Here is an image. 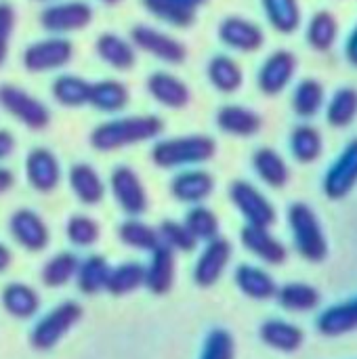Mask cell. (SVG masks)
I'll use <instances>...</instances> for the list:
<instances>
[{"instance_id": "obj_28", "label": "cell", "mask_w": 357, "mask_h": 359, "mask_svg": "<svg viewBox=\"0 0 357 359\" xmlns=\"http://www.w3.org/2000/svg\"><path fill=\"white\" fill-rule=\"evenodd\" d=\"M318 330L324 337H341L357 330V299L328 307L318 318Z\"/></svg>"}, {"instance_id": "obj_22", "label": "cell", "mask_w": 357, "mask_h": 359, "mask_svg": "<svg viewBox=\"0 0 357 359\" xmlns=\"http://www.w3.org/2000/svg\"><path fill=\"white\" fill-rule=\"evenodd\" d=\"M217 126L234 137H252L261 130L263 118L242 105H225L217 111Z\"/></svg>"}, {"instance_id": "obj_37", "label": "cell", "mask_w": 357, "mask_h": 359, "mask_svg": "<svg viewBox=\"0 0 357 359\" xmlns=\"http://www.w3.org/2000/svg\"><path fill=\"white\" fill-rule=\"evenodd\" d=\"M290 149L299 162H303V164L316 162L324 149V141H322L320 130L316 126H309V124L297 126L290 135Z\"/></svg>"}, {"instance_id": "obj_25", "label": "cell", "mask_w": 357, "mask_h": 359, "mask_svg": "<svg viewBox=\"0 0 357 359\" xmlns=\"http://www.w3.org/2000/svg\"><path fill=\"white\" fill-rule=\"evenodd\" d=\"M0 301H2L4 311L8 316L17 318V320H29L40 309V297H38V292L32 286L19 284V282L8 284L2 290V294H0Z\"/></svg>"}, {"instance_id": "obj_49", "label": "cell", "mask_w": 357, "mask_h": 359, "mask_svg": "<svg viewBox=\"0 0 357 359\" xmlns=\"http://www.w3.org/2000/svg\"><path fill=\"white\" fill-rule=\"evenodd\" d=\"M345 53H347V59L353 63L357 67V25L356 29L351 32V36H349V40H347V48H345Z\"/></svg>"}, {"instance_id": "obj_50", "label": "cell", "mask_w": 357, "mask_h": 359, "mask_svg": "<svg viewBox=\"0 0 357 359\" xmlns=\"http://www.w3.org/2000/svg\"><path fill=\"white\" fill-rule=\"evenodd\" d=\"M15 183V177L8 168H0V194H6Z\"/></svg>"}, {"instance_id": "obj_1", "label": "cell", "mask_w": 357, "mask_h": 359, "mask_svg": "<svg viewBox=\"0 0 357 359\" xmlns=\"http://www.w3.org/2000/svg\"><path fill=\"white\" fill-rule=\"evenodd\" d=\"M164 130L158 116H126L101 122L90 133V145L97 151H114L156 139Z\"/></svg>"}, {"instance_id": "obj_51", "label": "cell", "mask_w": 357, "mask_h": 359, "mask_svg": "<svg viewBox=\"0 0 357 359\" xmlns=\"http://www.w3.org/2000/svg\"><path fill=\"white\" fill-rule=\"evenodd\" d=\"M11 265V252L4 244H0V273Z\"/></svg>"}, {"instance_id": "obj_12", "label": "cell", "mask_w": 357, "mask_h": 359, "mask_svg": "<svg viewBox=\"0 0 357 359\" xmlns=\"http://www.w3.org/2000/svg\"><path fill=\"white\" fill-rule=\"evenodd\" d=\"M8 229H11L13 240L29 252H40L48 246V240H50L48 227L44 219L29 208L15 210L11 215Z\"/></svg>"}, {"instance_id": "obj_21", "label": "cell", "mask_w": 357, "mask_h": 359, "mask_svg": "<svg viewBox=\"0 0 357 359\" xmlns=\"http://www.w3.org/2000/svg\"><path fill=\"white\" fill-rule=\"evenodd\" d=\"M95 50L103 63L120 72H128L137 63V50L133 42L124 40L122 36L114 32H103L95 42Z\"/></svg>"}, {"instance_id": "obj_48", "label": "cell", "mask_w": 357, "mask_h": 359, "mask_svg": "<svg viewBox=\"0 0 357 359\" xmlns=\"http://www.w3.org/2000/svg\"><path fill=\"white\" fill-rule=\"evenodd\" d=\"M15 149V139L8 130H0V162L8 158Z\"/></svg>"}, {"instance_id": "obj_47", "label": "cell", "mask_w": 357, "mask_h": 359, "mask_svg": "<svg viewBox=\"0 0 357 359\" xmlns=\"http://www.w3.org/2000/svg\"><path fill=\"white\" fill-rule=\"evenodd\" d=\"M15 8L8 2H0V65L8 57V46L15 29Z\"/></svg>"}, {"instance_id": "obj_27", "label": "cell", "mask_w": 357, "mask_h": 359, "mask_svg": "<svg viewBox=\"0 0 357 359\" xmlns=\"http://www.w3.org/2000/svg\"><path fill=\"white\" fill-rule=\"evenodd\" d=\"M252 166L257 175L274 189H282L290 181V168L286 160L271 147H261L252 156Z\"/></svg>"}, {"instance_id": "obj_52", "label": "cell", "mask_w": 357, "mask_h": 359, "mask_svg": "<svg viewBox=\"0 0 357 359\" xmlns=\"http://www.w3.org/2000/svg\"><path fill=\"white\" fill-rule=\"evenodd\" d=\"M175 2H181V4H185V6H189V8H196V11H198V6H202L206 0H175Z\"/></svg>"}, {"instance_id": "obj_8", "label": "cell", "mask_w": 357, "mask_h": 359, "mask_svg": "<svg viewBox=\"0 0 357 359\" xmlns=\"http://www.w3.org/2000/svg\"><path fill=\"white\" fill-rule=\"evenodd\" d=\"M130 42L139 50L164 61L179 65L187 59V48L181 40L173 38L166 32H160L151 25H135L130 29Z\"/></svg>"}, {"instance_id": "obj_34", "label": "cell", "mask_w": 357, "mask_h": 359, "mask_svg": "<svg viewBox=\"0 0 357 359\" xmlns=\"http://www.w3.org/2000/svg\"><path fill=\"white\" fill-rule=\"evenodd\" d=\"M278 303L286 309V311H295V313H303V311H311L320 305V292L303 282H292L282 286L278 292Z\"/></svg>"}, {"instance_id": "obj_43", "label": "cell", "mask_w": 357, "mask_h": 359, "mask_svg": "<svg viewBox=\"0 0 357 359\" xmlns=\"http://www.w3.org/2000/svg\"><path fill=\"white\" fill-rule=\"evenodd\" d=\"M183 223L189 229V233L196 238V242H210V240L219 238V219L206 206H194L185 215Z\"/></svg>"}, {"instance_id": "obj_11", "label": "cell", "mask_w": 357, "mask_h": 359, "mask_svg": "<svg viewBox=\"0 0 357 359\" xmlns=\"http://www.w3.org/2000/svg\"><path fill=\"white\" fill-rule=\"evenodd\" d=\"M229 261H231V244L225 238L219 236V238L206 242V246L194 267V282L200 288L215 286L221 280V276L225 273Z\"/></svg>"}, {"instance_id": "obj_54", "label": "cell", "mask_w": 357, "mask_h": 359, "mask_svg": "<svg viewBox=\"0 0 357 359\" xmlns=\"http://www.w3.org/2000/svg\"><path fill=\"white\" fill-rule=\"evenodd\" d=\"M42 2H46V0H42Z\"/></svg>"}, {"instance_id": "obj_41", "label": "cell", "mask_w": 357, "mask_h": 359, "mask_svg": "<svg viewBox=\"0 0 357 359\" xmlns=\"http://www.w3.org/2000/svg\"><path fill=\"white\" fill-rule=\"evenodd\" d=\"M328 122L337 128H343V126H349L357 116V90L356 88H339L332 99H330V105H328Z\"/></svg>"}, {"instance_id": "obj_46", "label": "cell", "mask_w": 357, "mask_h": 359, "mask_svg": "<svg viewBox=\"0 0 357 359\" xmlns=\"http://www.w3.org/2000/svg\"><path fill=\"white\" fill-rule=\"evenodd\" d=\"M236 358V343L234 337L223 330V328H215L208 332L204 345H202V353L200 359H234Z\"/></svg>"}, {"instance_id": "obj_40", "label": "cell", "mask_w": 357, "mask_h": 359, "mask_svg": "<svg viewBox=\"0 0 357 359\" xmlns=\"http://www.w3.org/2000/svg\"><path fill=\"white\" fill-rule=\"evenodd\" d=\"M78 259L72 252H59L53 259H48L42 267V282L48 288H61L72 278H76L78 271Z\"/></svg>"}, {"instance_id": "obj_5", "label": "cell", "mask_w": 357, "mask_h": 359, "mask_svg": "<svg viewBox=\"0 0 357 359\" xmlns=\"http://www.w3.org/2000/svg\"><path fill=\"white\" fill-rule=\"evenodd\" d=\"M0 105L13 118H17L23 126H27L32 130H42L50 122L48 107L40 99L32 97L27 90H23L15 84L0 86Z\"/></svg>"}, {"instance_id": "obj_33", "label": "cell", "mask_w": 357, "mask_h": 359, "mask_svg": "<svg viewBox=\"0 0 357 359\" xmlns=\"http://www.w3.org/2000/svg\"><path fill=\"white\" fill-rule=\"evenodd\" d=\"M145 282V267L141 263H122L109 269L105 290L114 297H124L135 292Z\"/></svg>"}, {"instance_id": "obj_30", "label": "cell", "mask_w": 357, "mask_h": 359, "mask_svg": "<svg viewBox=\"0 0 357 359\" xmlns=\"http://www.w3.org/2000/svg\"><path fill=\"white\" fill-rule=\"evenodd\" d=\"M206 74H208L210 84L219 93H236L244 82V72L240 63L231 59L229 55H215L208 61Z\"/></svg>"}, {"instance_id": "obj_3", "label": "cell", "mask_w": 357, "mask_h": 359, "mask_svg": "<svg viewBox=\"0 0 357 359\" xmlns=\"http://www.w3.org/2000/svg\"><path fill=\"white\" fill-rule=\"evenodd\" d=\"M288 223L299 255L311 263H322L328 257V242L318 215L303 202H295L288 208Z\"/></svg>"}, {"instance_id": "obj_24", "label": "cell", "mask_w": 357, "mask_h": 359, "mask_svg": "<svg viewBox=\"0 0 357 359\" xmlns=\"http://www.w3.org/2000/svg\"><path fill=\"white\" fill-rule=\"evenodd\" d=\"M69 185H72V191L76 194V198L82 202V204H99L105 196V185L99 177V172L86 164V162H80V164H74L72 170H69Z\"/></svg>"}, {"instance_id": "obj_31", "label": "cell", "mask_w": 357, "mask_h": 359, "mask_svg": "<svg viewBox=\"0 0 357 359\" xmlns=\"http://www.w3.org/2000/svg\"><path fill=\"white\" fill-rule=\"evenodd\" d=\"M88 90H90V82H86L84 78L74 76V74H61L50 84V93H53L55 101L65 105V107L86 105L88 103Z\"/></svg>"}, {"instance_id": "obj_20", "label": "cell", "mask_w": 357, "mask_h": 359, "mask_svg": "<svg viewBox=\"0 0 357 359\" xmlns=\"http://www.w3.org/2000/svg\"><path fill=\"white\" fill-rule=\"evenodd\" d=\"M147 93L164 107H173V109H181L189 103V86L166 72H154L147 78Z\"/></svg>"}, {"instance_id": "obj_10", "label": "cell", "mask_w": 357, "mask_h": 359, "mask_svg": "<svg viewBox=\"0 0 357 359\" xmlns=\"http://www.w3.org/2000/svg\"><path fill=\"white\" fill-rule=\"evenodd\" d=\"M109 187L114 200L122 208V212L130 217H139L147 210V194L139 179V175L130 166H116L109 177Z\"/></svg>"}, {"instance_id": "obj_26", "label": "cell", "mask_w": 357, "mask_h": 359, "mask_svg": "<svg viewBox=\"0 0 357 359\" xmlns=\"http://www.w3.org/2000/svg\"><path fill=\"white\" fill-rule=\"evenodd\" d=\"M128 88L118 82V80H99V82H90V90H88V105H93L99 111L105 114H116L122 111L128 105Z\"/></svg>"}, {"instance_id": "obj_38", "label": "cell", "mask_w": 357, "mask_h": 359, "mask_svg": "<svg viewBox=\"0 0 357 359\" xmlns=\"http://www.w3.org/2000/svg\"><path fill=\"white\" fill-rule=\"evenodd\" d=\"M324 105V86L314 80L305 78L297 84L295 95H292V107L301 118H311L316 116Z\"/></svg>"}, {"instance_id": "obj_19", "label": "cell", "mask_w": 357, "mask_h": 359, "mask_svg": "<svg viewBox=\"0 0 357 359\" xmlns=\"http://www.w3.org/2000/svg\"><path fill=\"white\" fill-rule=\"evenodd\" d=\"M242 244L246 250H250L255 257L269 265H282L286 261V246L269 233V227H257L246 225L240 233Z\"/></svg>"}, {"instance_id": "obj_16", "label": "cell", "mask_w": 357, "mask_h": 359, "mask_svg": "<svg viewBox=\"0 0 357 359\" xmlns=\"http://www.w3.org/2000/svg\"><path fill=\"white\" fill-rule=\"evenodd\" d=\"M295 72H297V57L290 50L271 53L265 59V63L261 65L259 76H257L261 93H265L269 97L280 95L290 84Z\"/></svg>"}, {"instance_id": "obj_15", "label": "cell", "mask_w": 357, "mask_h": 359, "mask_svg": "<svg viewBox=\"0 0 357 359\" xmlns=\"http://www.w3.org/2000/svg\"><path fill=\"white\" fill-rule=\"evenodd\" d=\"M219 40L225 46L234 48V50L255 53V50H259L263 46L265 34L255 21L231 15V17H225L219 23Z\"/></svg>"}, {"instance_id": "obj_45", "label": "cell", "mask_w": 357, "mask_h": 359, "mask_svg": "<svg viewBox=\"0 0 357 359\" xmlns=\"http://www.w3.org/2000/svg\"><path fill=\"white\" fill-rule=\"evenodd\" d=\"M158 236H160L162 244H166L173 250H181V252H191L198 244L196 238L185 227V223H177V221H164L158 229Z\"/></svg>"}, {"instance_id": "obj_18", "label": "cell", "mask_w": 357, "mask_h": 359, "mask_svg": "<svg viewBox=\"0 0 357 359\" xmlns=\"http://www.w3.org/2000/svg\"><path fill=\"white\" fill-rule=\"evenodd\" d=\"M215 189V179L206 170H183L170 181V194L183 204H200Z\"/></svg>"}, {"instance_id": "obj_36", "label": "cell", "mask_w": 357, "mask_h": 359, "mask_svg": "<svg viewBox=\"0 0 357 359\" xmlns=\"http://www.w3.org/2000/svg\"><path fill=\"white\" fill-rule=\"evenodd\" d=\"M109 269H112L109 263L103 257H99V255H93L84 263H80L78 271H76V280H78L80 292L82 294H97V292L105 290Z\"/></svg>"}, {"instance_id": "obj_39", "label": "cell", "mask_w": 357, "mask_h": 359, "mask_svg": "<svg viewBox=\"0 0 357 359\" xmlns=\"http://www.w3.org/2000/svg\"><path fill=\"white\" fill-rule=\"evenodd\" d=\"M143 6L154 17L175 27H189L196 21V8H189L175 0H143Z\"/></svg>"}, {"instance_id": "obj_4", "label": "cell", "mask_w": 357, "mask_h": 359, "mask_svg": "<svg viewBox=\"0 0 357 359\" xmlns=\"http://www.w3.org/2000/svg\"><path fill=\"white\" fill-rule=\"evenodd\" d=\"M82 320V307L74 301H65L48 311L29 332V345L38 351L53 349L78 322Z\"/></svg>"}, {"instance_id": "obj_23", "label": "cell", "mask_w": 357, "mask_h": 359, "mask_svg": "<svg viewBox=\"0 0 357 359\" xmlns=\"http://www.w3.org/2000/svg\"><path fill=\"white\" fill-rule=\"evenodd\" d=\"M259 334L267 347L282 351V353H295L305 341L303 330L290 322H284V320H267L261 326Z\"/></svg>"}, {"instance_id": "obj_35", "label": "cell", "mask_w": 357, "mask_h": 359, "mask_svg": "<svg viewBox=\"0 0 357 359\" xmlns=\"http://www.w3.org/2000/svg\"><path fill=\"white\" fill-rule=\"evenodd\" d=\"M339 36V21L330 11H318L307 25V42L311 48L324 53L330 50Z\"/></svg>"}, {"instance_id": "obj_32", "label": "cell", "mask_w": 357, "mask_h": 359, "mask_svg": "<svg viewBox=\"0 0 357 359\" xmlns=\"http://www.w3.org/2000/svg\"><path fill=\"white\" fill-rule=\"evenodd\" d=\"M267 21L280 34H292L301 25L299 0H261Z\"/></svg>"}, {"instance_id": "obj_7", "label": "cell", "mask_w": 357, "mask_h": 359, "mask_svg": "<svg viewBox=\"0 0 357 359\" xmlns=\"http://www.w3.org/2000/svg\"><path fill=\"white\" fill-rule=\"evenodd\" d=\"M229 198L248 225L271 227L278 219L274 204L248 181H234L229 185Z\"/></svg>"}, {"instance_id": "obj_44", "label": "cell", "mask_w": 357, "mask_h": 359, "mask_svg": "<svg viewBox=\"0 0 357 359\" xmlns=\"http://www.w3.org/2000/svg\"><path fill=\"white\" fill-rule=\"evenodd\" d=\"M65 233L74 246L88 248L99 240L101 229L95 219L86 217V215H74V217H69V221L65 225Z\"/></svg>"}, {"instance_id": "obj_29", "label": "cell", "mask_w": 357, "mask_h": 359, "mask_svg": "<svg viewBox=\"0 0 357 359\" xmlns=\"http://www.w3.org/2000/svg\"><path fill=\"white\" fill-rule=\"evenodd\" d=\"M236 284L246 297H250L255 301L274 299L276 292H278V286H276L274 278L267 271H263V269H259L255 265H240L236 269Z\"/></svg>"}, {"instance_id": "obj_42", "label": "cell", "mask_w": 357, "mask_h": 359, "mask_svg": "<svg viewBox=\"0 0 357 359\" xmlns=\"http://www.w3.org/2000/svg\"><path fill=\"white\" fill-rule=\"evenodd\" d=\"M118 236L120 240L130 246V248H137V250H154L160 242V236H158V229L137 221V219H128L120 225L118 229Z\"/></svg>"}, {"instance_id": "obj_13", "label": "cell", "mask_w": 357, "mask_h": 359, "mask_svg": "<svg viewBox=\"0 0 357 359\" xmlns=\"http://www.w3.org/2000/svg\"><path fill=\"white\" fill-rule=\"evenodd\" d=\"M357 185V139H353L324 177V194L330 200H343Z\"/></svg>"}, {"instance_id": "obj_53", "label": "cell", "mask_w": 357, "mask_h": 359, "mask_svg": "<svg viewBox=\"0 0 357 359\" xmlns=\"http://www.w3.org/2000/svg\"><path fill=\"white\" fill-rule=\"evenodd\" d=\"M101 2H105V4H118L120 0H101Z\"/></svg>"}, {"instance_id": "obj_6", "label": "cell", "mask_w": 357, "mask_h": 359, "mask_svg": "<svg viewBox=\"0 0 357 359\" xmlns=\"http://www.w3.org/2000/svg\"><path fill=\"white\" fill-rule=\"evenodd\" d=\"M74 57V46L67 38L50 36L38 42H32L23 50V67L32 74H44L61 69Z\"/></svg>"}, {"instance_id": "obj_17", "label": "cell", "mask_w": 357, "mask_h": 359, "mask_svg": "<svg viewBox=\"0 0 357 359\" xmlns=\"http://www.w3.org/2000/svg\"><path fill=\"white\" fill-rule=\"evenodd\" d=\"M175 252L166 244H158L151 250L149 265L145 267V286L154 294H166L175 284Z\"/></svg>"}, {"instance_id": "obj_14", "label": "cell", "mask_w": 357, "mask_h": 359, "mask_svg": "<svg viewBox=\"0 0 357 359\" xmlns=\"http://www.w3.org/2000/svg\"><path fill=\"white\" fill-rule=\"evenodd\" d=\"M25 177L27 183L40 191V194H50L57 189L61 181V166L55 154L46 147H34L29 149L25 158Z\"/></svg>"}, {"instance_id": "obj_9", "label": "cell", "mask_w": 357, "mask_h": 359, "mask_svg": "<svg viewBox=\"0 0 357 359\" xmlns=\"http://www.w3.org/2000/svg\"><path fill=\"white\" fill-rule=\"evenodd\" d=\"M90 21H93V8H90V4H86L82 0L57 2V4L46 6L40 13V25L55 36L80 32Z\"/></svg>"}, {"instance_id": "obj_2", "label": "cell", "mask_w": 357, "mask_h": 359, "mask_svg": "<svg viewBox=\"0 0 357 359\" xmlns=\"http://www.w3.org/2000/svg\"><path fill=\"white\" fill-rule=\"evenodd\" d=\"M217 154L215 139L206 135H187L162 139L151 149V162L160 168H179V166H196L208 162Z\"/></svg>"}]
</instances>
